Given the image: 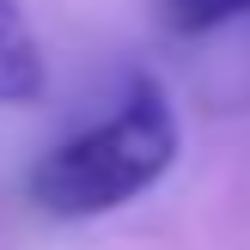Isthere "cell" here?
<instances>
[{
	"mask_svg": "<svg viewBox=\"0 0 250 250\" xmlns=\"http://www.w3.org/2000/svg\"><path fill=\"white\" fill-rule=\"evenodd\" d=\"M43 43H37L31 19L19 0H0V104H31L43 98Z\"/></svg>",
	"mask_w": 250,
	"mask_h": 250,
	"instance_id": "7a4b0ae2",
	"label": "cell"
},
{
	"mask_svg": "<svg viewBox=\"0 0 250 250\" xmlns=\"http://www.w3.org/2000/svg\"><path fill=\"white\" fill-rule=\"evenodd\" d=\"M177 159V110L153 80H134L104 122L49 146L31 171V202L49 220H98L146 195Z\"/></svg>",
	"mask_w": 250,
	"mask_h": 250,
	"instance_id": "6da1fadb",
	"label": "cell"
},
{
	"mask_svg": "<svg viewBox=\"0 0 250 250\" xmlns=\"http://www.w3.org/2000/svg\"><path fill=\"white\" fill-rule=\"evenodd\" d=\"M165 6V24L183 37H202V31H220L232 24L238 12H250V0H159Z\"/></svg>",
	"mask_w": 250,
	"mask_h": 250,
	"instance_id": "3957f363",
	"label": "cell"
}]
</instances>
